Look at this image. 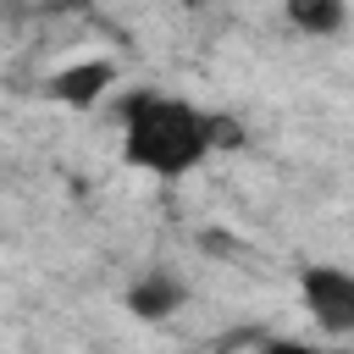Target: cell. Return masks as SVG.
<instances>
[{
    "label": "cell",
    "mask_w": 354,
    "mask_h": 354,
    "mask_svg": "<svg viewBox=\"0 0 354 354\" xmlns=\"http://www.w3.org/2000/svg\"><path fill=\"white\" fill-rule=\"evenodd\" d=\"M216 155L210 144V111H199L194 100L160 94V88H138L122 100V160L177 183L194 166H205Z\"/></svg>",
    "instance_id": "1"
},
{
    "label": "cell",
    "mask_w": 354,
    "mask_h": 354,
    "mask_svg": "<svg viewBox=\"0 0 354 354\" xmlns=\"http://www.w3.org/2000/svg\"><path fill=\"white\" fill-rule=\"evenodd\" d=\"M299 299L326 337H354V266H332V260L304 266Z\"/></svg>",
    "instance_id": "2"
},
{
    "label": "cell",
    "mask_w": 354,
    "mask_h": 354,
    "mask_svg": "<svg viewBox=\"0 0 354 354\" xmlns=\"http://www.w3.org/2000/svg\"><path fill=\"white\" fill-rule=\"evenodd\" d=\"M111 83H116V61L94 55V61H72V66L50 72L44 94H50V100H61V105H94Z\"/></svg>",
    "instance_id": "3"
},
{
    "label": "cell",
    "mask_w": 354,
    "mask_h": 354,
    "mask_svg": "<svg viewBox=\"0 0 354 354\" xmlns=\"http://www.w3.org/2000/svg\"><path fill=\"white\" fill-rule=\"evenodd\" d=\"M188 299V288H183V277H171V271H144L133 288H127V310L138 315V321H166L177 304Z\"/></svg>",
    "instance_id": "4"
},
{
    "label": "cell",
    "mask_w": 354,
    "mask_h": 354,
    "mask_svg": "<svg viewBox=\"0 0 354 354\" xmlns=\"http://www.w3.org/2000/svg\"><path fill=\"white\" fill-rule=\"evenodd\" d=\"M282 11H288V22H293L299 33H310V39H332V33H343V22H348V0H282Z\"/></svg>",
    "instance_id": "5"
},
{
    "label": "cell",
    "mask_w": 354,
    "mask_h": 354,
    "mask_svg": "<svg viewBox=\"0 0 354 354\" xmlns=\"http://www.w3.org/2000/svg\"><path fill=\"white\" fill-rule=\"evenodd\" d=\"M210 144L216 149H238L243 144V122L227 116V111H210Z\"/></svg>",
    "instance_id": "6"
},
{
    "label": "cell",
    "mask_w": 354,
    "mask_h": 354,
    "mask_svg": "<svg viewBox=\"0 0 354 354\" xmlns=\"http://www.w3.org/2000/svg\"><path fill=\"white\" fill-rule=\"evenodd\" d=\"M0 17H6V11H0Z\"/></svg>",
    "instance_id": "7"
}]
</instances>
